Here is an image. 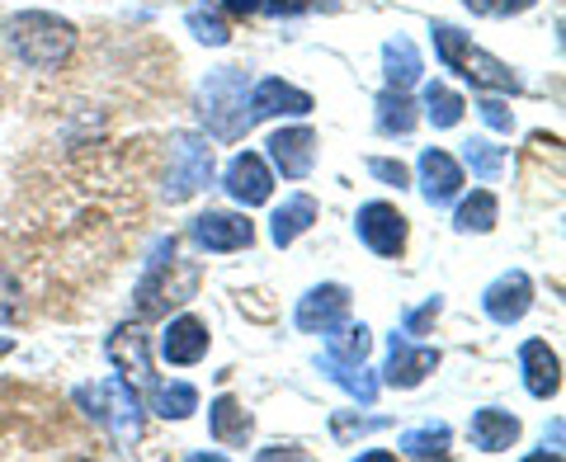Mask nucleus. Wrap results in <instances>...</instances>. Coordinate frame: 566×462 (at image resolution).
I'll return each instance as SVG.
<instances>
[{
  "label": "nucleus",
  "mask_w": 566,
  "mask_h": 462,
  "mask_svg": "<svg viewBox=\"0 0 566 462\" xmlns=\"http://www.w3.org/2000/svg\"><path fill=\"white\" fill-rule=\"evenodd\" d=\"M10 48H14L20 62L52 71V66H62L71 57L76 29H71L66 20H57V14H48V10H24V14L10 20Z\"/></svg>",
  "instance_id": "nucleus-1"
},
{
  "label": "nucleus",
  "mask_w": 566,
  "mask_h": 462,
  "mask_svg": "<svg viewBox=\"0 0 566 462\" xmlns=\"http://www.w3.org/2000/svg\"><path fill=\"white\" fill-rule=\"evenodd\" d=\"M76 401L85 406V416L99 420L109 439L118 443L123 453L142 439V401L133 392L128 378H109V382H95V387H76Z\"/></svg>",
  "instance_id": "nucleus-2"
},
{
  "label": "nucleus",
  "mask_w": 566,
  "mask_h": 462,
  "mask_svg": "<svg viewBox=\"0 0 566 462\" xmlns=\"http://www.w3.org/2000/svg\"><path fill=\"white\" fill-rule=\"evenodd\" d=\"M430 33H434L439 62H444L449 71H458L463 81H472L476 91H510V95L520 91V76H515V71H510L501 57H491V52L472 48L468 33H458L453 24H434Z\"/></svg>",
  "instance_id": "nucleus-3"
},
{
  "label": "nucleus",
  "mask_w": 566,
  "mask_h": 462,
  "mask_svg": "<svg viewBox=\"0 0 566 462\" xmlns=\"http://www.w3.org/2000/svg\"><path fill=\"white\" fill-rule=\"evenodd\" d=\"M245 91H251V76H245L241 66H222L203 81V91H199L203 123L218 141H237L251 128V118H245Z\"/></svg>",
  "instance_id": "nucleus-4"
},
{
  "label": "nucleus",
  "mask_w": 566,
  "mask_h": 462,
  "mask_svg": "<svg viewBox=\"0 0 566 462\" xmlns=\"http://www.w3.org/2000/svg\"><path fill=\"white\" fill-rule=\"evenodd\" d=\"M212 180V147L193 133H175L170 137V175H166V199L185 203L193 199L203 185Z\"/></svg>",
  "instance_id": "nucleus-5"
},
{
  "label": "nucleus",
  "mask_w": 566,
  "mask_h": 462,
  "mask_svg": "<svg viewBox=\"0 0 566 462\" xmlns=\"http://www.w3.org/2000/svg\"><path fill=\"white\" fill-rule=\"evenodd\" d=\"M354 227H359V241L382 260H397L406 251V212H397L392 203H364Z\"/></svg>",
  "instance_id": "nucleus-6"
},
{
  "label": "nucleus",
  "mask_w": 566,
  "mask_h": 462,
  "mask_svg": "<svg viewBox=\"0 0 566 462\" xmlns=\"http://www.w3.org/2000/svg\"><path fill=\"white\" fill-rule=\"evenodd\" d=\"M345 312H349V288L345 283H322V288H312L303 302H297V330H307V335H326L345 322Z\"/></svg>",
  "instance_id": "nucleus-7"
},
{
  "label": "nucleus",
  "mask_w": 566,
  "mask_h": 462,
  "mask_svg": "<svg viewBox=\"0 0 566 462\" xmlns=\"http://www.w3.org/2000/svg\"><path fill=\"white\" fill-rule=\"evenodd\" d=\"M482 307L495 326H515V322H524V312L534 307V283H528V274L510 270L482 293Z\"/></svg>",
  "instance_id": "nucleus-8"
},
{
  "label": "nucleus",
  "mask_w": 566,
  "mask_h": 462,
  "mask_svg": "<svg viewBox=\"0 0 566 462\" xmlns=\"http://www.w3.org/2000/svg\"><path fill=\"white\" fill-rule=\"evenodd\" d=\"M434 368H439V349L406 340V335L397 330V335H392V354H387L382 382H387V387H420Z\"/></svg>",
  "instance_id": "nucleus-9"
},
{
  "label": "nucleus",
  "mask_w": 566,
  "mask_h": 462,
  "mask_svg": "<svg viewBox=\"0 0 566 462\" xmlns=\"http://www.w3.org/2000/svg\"><path fill=\"white\" fill-rule=\"evenodd\" d=\"M227 193L241 203V208H260V203H270V193H274V175L270 166H264V156L255 151H241L232 166H227Z\"/></svg>",
  "instance_id": "nucleus-10"
},
{
  "label": "nucleus",
  "mask_w": 566,
  "mask_h": 462,
  "mask_svg": "<svg viewBox=\"0 0 566 462\" xmlns=\"http://www.w3.org/2000/svg\"><path fill=\"white\" fill-rule=\"evenodd\" d=\"M420 193H424V203H453L458 199V189H463V166L453 161L449 151H439V147H424L420 151Z\"/></svg>",
  "instance_id": "nucleus-11"
},
{
  "label": "nucleus",
  "mask_w": 566,
  "mask_h": 462,
  "mask_svg": "<svg viewBox=\"0 0 566 462\" xmlns=\"http://www.w3.org/2000/svg\"><path fill=\"white\" fill-rule=\"evenodd\" d=\"M109 359H114V368L133 387H151L156 382V372H151V345H147V335H142V326H118L109 335Z\"/></svg>",
  "instance_id": "nucleus-12"
},
{
  "label": "nucleus",
  "mask_w": 566,
  "mask_h": 462,
  "mask_svg": "<svg viewBox=\"0 0 566 462\" xmlns=\"http://www.w3.org/2000/svg\"><path fill=\"white\" fill-rule=\"evenodd\" d=\"M193 241L203 245V251H245V245L255 241V227L237 218V212H203V218H193Z\"/></svg>",
  "instance_id": "nucleus-13"
},
{
  "label": "nucleus",
  "mask_w": 566,
  "mask_h": 462,
  "mask_svg": "<svg viewBox=\"0 0 566 462\" xmlns=\"http://www.w3.org/2000/svg\"><path fill=\"white\" fill-rule=\"evenodd\" d=\"M270 156L283 180H307L316 161V133L312 128H283L270 137Z\"/></svg>",
  "instance_id": "nucleus-14"
},
{
  "label": "nucleus",
  "mask_w": 566,
  "mask_h": 462,
  "mask_svg": "<svg viewBox=\"0 0 566 462\" xmlns=\"http://www.w3.org/2000/svg\"><path fill=\"white\" fill-rule=\"evenodd\" d=\"M520 368H524V387H528V397H557L562 392V364H557V354L547 349V340H524L520 349Z\"/></svg>",
  "instance_id": "nucleus-15"
},
{
  "label": "nucleus",
  "mask_w": 566,
  "mask_h": 462,
  "mask_svg": "<svg viewBox=\"0 0 566 462\" xmlns=\"http://www.w3.org/2000/svg\"><path fill=\"white\" fill-rule=\"evenodd\" d=\"M208 345H212V335H208V326L199 322V316H175V322L166 326V335H161L166 364H180V368L199 364L208 354Z\"/></svg>",
  "instance_id": "nucleus-16"
},
{
  "label": "nucleus",
  "mask_w": 566,
  "mask_h": 462,
  "mask_svg": "<svg viewBox=\"0 0 566 462\" xmlns=\"http://www.w3.org/2000/svg\"><path fill=\"white\" fill-rule=\"evenodd\" d=\"M245 118L260 123V118H274V114H312V95L297 91V85H283V81H260L251 91V104H245Z\"/></svg>",
  "instance_id": "nucleus-17"
},
{
  "label": "nucleus",
  "mask_w": 566,
  "mask_h": 462,
  "mask_svg": "<svg viewBox=\"0 0 566 462\" xmlns=\"http://www.w3.org/2000/svg\"><path fill=\"white\" fill-rule=\"evenodd\" d=\"M468 434H472V443L482 453H505V449H515V439H520V420L510 411H495V406H486V411L472 416Z\"/></svg>",
  "instance_id": "nucleus-18"
},
{
  "label": "nucleus",
  "mask_w": 566,
  "mask_h": 462,
  "mask_svg": "<svg viewBox=\"0 0 566 462\" xmlns=\"http://www.w3.org/2000/svg\"><path fill=\"white\" fill-rule=\"evenodd\" d=\"M208 420H212V439H218L222 449H241V443L251 439V416L241 411L237 397H218V401H212Z\"/></svg>",
  "instance_id": "nucleus-19"
},
{
  "label": "nucleus",
  "mask_w": 566,
  "mask_h": 462,
  "mask_svg": "<svg viewBox=\"0 0 566 462\" xmlns=\"http://www.w3.org/2000/svg\"><path fill=\"white\" fill-rule=\"evenodd\" d=\"M312 222H316V199H307V193H293V199L274 212L270 237H274V245L283 251V245H293V241L303 237V231H307Z\"/></svg>",
  "instance_id": "nucleus-20"
},
{
  "label": "nucleus",
  "mask_w": 566,
  "mask_h": 462,
  "mask_svg": "<svg viewBox=\"0 0 566 462\" xmlns=\"http://www.w3.org/2000/svg\"><path fill=\"white\" fill-rule=\"evenodd\" d=\"M147 397H151V411L166 420H185L199 411V387H189V382H151Z\"/></svg>",
  "instance_id": "nucleus-21"
},
{
  "label": "nucleus",
  "mask_w": 566,
  "mask_h": 462,
  "mask_svg": "<svg viewBox=\"0 0 566 462\" xmlns=\"http://www.w3.org/2000/svg\"><path fill=\"white\" fill-rule=\"evenodd\" d=\"M382 62H387V85H392V91H411V85L420 81V71H424L411 39H392V43H387Z\"/></svg>",
  "instance_id": "nucleus-22"
},
{
  "label": "nucleus",
  "mask_w": 566,
  "mask_h": 462,
  "mask_svg": "<svg viewBox=\"0 0 566 462\" xmlns=\"http://www.w3.org/2000/svg\"><path fill=\"white\" fill-rule=\"evenodd\" d=\"M416 104H411V95L406 91H392V85H387V91L378 95V133H387V137H406L416 128Z\"/></svg>",
  "instance_id": "nucleus-23"
},
{
  "label": "nucleus",
  "mask_w": 566,
  "mask_h": 462,
  "mask_svg": "<svg viewBox=\"0 0 566 462\" xmlns=\"http://www.w3.org/2000/svg\"><path fill=\"white\" fill-rule=\"evenodd\" d=\"M495 218H501V203H495V193L491 189H476L472 199H463L458 203V212H453V227L463 231V237H482V231H491L495 227Z\"/></svg>",
  "instance_id": "nucleus-24"
},
{
  "label": "nucleus",
  "mask_w": 566,
  "mask_h": 462,
  "mask_svg": "<svg viewBox=\"0 0 566 462\" xmlns=\"http://www.w3.org/2000/svg\"><path fill=\"white\" fill-rule=\"evenodd\" d=\"M331 335V359L335 364H364L368 359V349H374V330H368L364 322L359 326H335V330H326Z\"/></svg>",
  "instance_id": "nucleus-25"
},
{
  "label": "nucleus",
  "mask_w": 566,
  "mask_h": 462,
  "mask_svg": "<svg viewBox=\"0 0 566 462\" xmlns=\"http://www.w3.org/2000/svg\"><path fill=\"white\" fill-rule=\"evenodd\" d=\"M463 95L458 91H449V85H430V91H424V118L434 123V128H458V123H463Z\"/></svg>",
  "instance_id": "nucleus-26"
},
{
  "label": "nucleus",
  "mask_w": 566,
  "mask_h": 462,
  "mask_svg": "<svg viewBox=\"0 0 566 462\" xmlns=\"http://www.w3.org/2000/svg\"><path fill=\"white\" fill-rule=\"evenodd\" d=\"M326 378L340 382L349 397H359V406H374V397H378V382L368 378V368H364V364H335L331 354H326Z\"/></svg>",
  "instance_id": "nucleus-27"
},
{
  "label": "nucleus",
  "mask_w": 566,
  "mask_h": 462,
  "mask_svg": "<svg viewBox=\"0 0 566 462\" xmlns=\"http://www.w3.org/2000/svg\"><path fill=\"white\" fill-rule=\"evenodd\" d=\"M449 443H453V434L444 430V424H430V430L401 434V453H406V458H444Z\"/></svg>",
  "instance_id": "nucleus-28"
},
{
  "label": "nucleus",
  "mask_w": 566,
  "mask_h": 462,
  "mask_svg": "<svg viewBox=\"0 0 566 462\" xmlns=\"http://www.w3.org/2000/svg\"><path fill=\"white\" fill-rule=\"evenodd\" d=\"M185 24H189L193 39L208 43V48H227V39H232V33H227V20H222L218 10H208V6H193L185 14Z\"/></svg>",
  "instance_id": "nucleus-29"
},
{
  "label": "nucleus",
  "mask_w": 566,
  "mask_h": 462,
  "mask_svg": "<svg viewBox=\"0 0 566 462\" xmlns=\"http://www.w3.org/2000/svg\"><path fill=\"white\" fill-rule=\"evenodd\" d=\"M463 161H468V170L476 175V180H495V175H501V166H505V151L491 147L486 137H472L468 147H463Z\"/></svg>",
  "instance_id": "nucleus-30"
},
{
  "label": "nucleus",
  "mask_w": 566,
  "mask_h": 462,
  "mask_svg": "<svg viewBox=\"0 0 566 462\" xmlns=\"http://www.w3.org/2000/svg\"><path fill=\"white\" fill-rule=\"evenodd\" d=\"M472 14H486V20H510V14H524L538 0H463Z\"/></svg>",
  "instance_id": "nucleus-31"
},
{
  "label": "nucleus",
  "mask_w": 566,
  "mask_h": 462,
  "mask_svg": "<svg viewBox=\"0 0 566 462\" xmlns=\"http://www.w3.org/2000/svg\"><path fill=\"white\" fill-rule=\"evenodd\" d=\"M14 316H20V283L0 264V322H14Z\"/></svg>",
  "instance_id": "nucleus-32"
},
{
  "label": "nucleus",
  "mask_w": 566,
  "mask_h": 462,
  "mask_svg": "<svg viewBox=\"0 0 566 462\" xmlns=\"http://www.w3.org/2000/svg\"><path fill=\"white\" fill-rule=\"evenodd\" d=\"M476 114H482L486 128H495V133L515 128V114H510V104H501V99H476Z\"/></svg>",
  "instance_id": "nucleus-33"
},
{
  "label": "nucleus",
  "mask_w": 566,
  "mask_h": 462,
  "mask_svg": "<svg viewBox=\"0 0 566 462\" xmlns=\"http://www.w3.org/2000/svg\"><path fill=\"white\" fill-rule=\"evenodd\" d=\"M368 170H374L382 185H397V189L411 185V170H406L401 161H387V156H374V161H368Z\"/></svg>",
  "instance_id": "nucleus-34"
},
{
  "label": "nucleus",
  "mask_w": 566,
  "mask_h": 462,
  "mask_svg": "<svg viewBox=\"0 0 566 462\" xmlns=\"http://www.w3.org/2000/svg\"><path fill=\"white\" fill-rule=\"evenodd\" d=\"M439 312H444V302L430 297V302H424V307H416L411 316H406V330H401V335H424V326H430Z\"/></svg>",
  "instance_id": "nucleus-35"
},
{
  "label": "nucleus",
  "mask_w": 566,
  "mask_h": 462,
  "mask_svg": "<svg viewBox=\"0 0 566 462\" xmlns=\"http://www.w3.org/2000/svg\"><path fill=\"white\" fill-rule=\"evenodd\" d=\"M387 420H349V416H335V439H354V434H374L382 430Z\"/></svg>",
  "instance_id": "nucleus-36"
},
{
  "label": "nucleus",
  "mask_w": 566,
  "mask_h": 462,
  "mask_svg": "<svg viewBox=\"0 0 566 462\" xmlns=\"http://www.w3.org/2000/svg\"><path fill=\"white\" fill-rule=\"evenodd\" d=\"M274 14H307V10H316V6H331V0H264Z\"/></svg>",
  "instance_id": "nucleus-37"
},
{
  "label": "nucleus",
  "mask_w": 566,
  "mask_h": 462,
  "mask_svg": "<svg viewBox=\"0 0 566 462\" xmlns=\"http://www.w3.org/2000/svg\"><path fill=\"white\" fill-rule=\"evenodd\" d=\"M222 10H227V14H237V20H251V14L264 10V0H222Z\"/></svg>",
  "instance_id": "nucleus-38"
},
{
  "label": "nucleus",
  "mask_w": 566,
  "mask_h": 462,
  "mask_svg": "<svg viewBox=\"0 0 566 462\" xmlns=\"http://www.w3.org/2000/svg\"><path fill=\"white\" fill-rule=\"evenodd\" d=\"M10 349H14V345H10V340H0V359H6V354H10Z\"/></svg>",
  "instance_id": "nucleus-39"
}]
</instances>
